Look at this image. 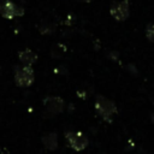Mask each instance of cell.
<instances>
[{
  "mask_svg": "<svg viewBox=\"0 0 154 154\" xmlns=\"http://www.w3.org/2000/svg\"><path fill=\"white\" fill-rule=\"evenodd\" d=\"M146 36H147V38L150 42L154 43V23L153 24H149L147 26V29H146Z\"/></svg>",
  "mask_w": 154,
  "mask_h": 154,
  "instance_id": "cell-10",
  "label": "cell"
},
{
  "mask_svg": "<svg viewBox=\"0 0 154 154\" xmlns=\"http://www.w3.org/2000/svg\"><path fill=\"white\" fill-rule=\"evenodd\" d=\"M109 13L118 22L126 20L130 16V2H129V0H122V1L113 2L111 8H109Z\"/></svg>",
  "mask_w": 154,
  "mask_h": 154,
  "instance_id": "cell-4",
  "label": "cell"
},
{
  "mask_svg": "<svg viewBox=\"0 0 154 154\" xmlns=\"http://www.w3.org/2000/svg\"><path fill=\"white\" fill-rule=\"evenodd\" d=\"M45 148L48 150H55L58 148V135L55 132H48L42 136L41 138Z\"/></svg>",
  "mask_w": 154,
  "mask_h": 154,
  "instance_id": "cell-8",
  "label": "cell"
},
{
  "mask_svg": "<svg viewBox=\"0 0 154 154\" xmlns=\"http://www.w3.org/2000/svg\"><path fill=\"white\" fill-rule=\"evenodd\" d=\"M65 53H66V47L64 45H61V43H55L51 48V55L54 59H61V58H64Z\"/></svg>",
  "mask_w": 154,
  "mask_h": 154,
  "instance_id": "cell-9",
  "label": "cell"
},
{
  "mask_svg": "<svg viewBox=\"0 0 154 154\" xmlns=\"http://www.w3.org/2000/svg\"><path fill=\"white\" fill-rule=\"evenodd\" d=\"M95 109L100 117H102L105 120H109L111 117L117 113V106L113 101L106 99L102 95H97L95 99Z\"/></svg>",
  "mask_w": 154,
  "mask_h": 154,
  "instance_id": "cell-1",
  "label": "cell"
},
{
  "mask_svg": "<svg viewBox=\"0 0 154 154\" xmlns=\"http://www.w3.org/2000/svg\"><path fill=\"white\" fill-rule=\"evenodd\" d=\"M43 105H45L46 111L53 116L61 113L64 111V107H65L64 100L59 96H47L43 100Z\"/></svg>",
  "mask_w": 154,
  "mask_h": 154,
  "instance_id": "cell-6",
  "label": "cell"
},
{
  "mask_svg": "<svg viewBox=\"0 0 154 154\" xmlns=\"http://www.w3.org/2000/svg\"><path fill=\"white\" fill-rule=\"evenodd\" d=\"M35 79L34 71L30 66H17L14 70V82L18 87L26 88L32 84Z\"/></svg>",
  "mask_w": 154,
  "mask_h": 154,
  "instance_id": "cell-2",
  "label": "cell"
},
{
  "mask_svg": "<svg viewBox=\"0 0 154 154\" xmlns=\"http://www.w3.org/2000/svg\"><path fill=\"white\" fill-rule=\"evenodd\" d=\"M18 57H19V60L25 65V66H31L34 63H36L37 60V55L36 53H34L31 49L29 48H25L23 51H20L18 53Z\"/></svg>",
  "mask_w": 154,
  "mask_h": 154,
  "instance_id": "cell-7",
  "label": "cell"
},
{
  "mask_svg": "<svg viewBox=\"0 0 154 154\" xmlns=\"http://www.w3.org/2000/svg\"><path fill=\"white\" fill-rule=\"evenodd\" d=\"M0 14L4 18L12 19L14 17H19L24 14V10L22 6L10 1V0H4L0 1Z\"/></svg>",
  "mask_w": 154,
  "mask_h": 154,
  "instance_id": "cell-5",
  "label": "cell"
},
{
  "mask_svg": "<svg viewBox=\"0 0 154 154\" xmlns=\"http://www.w3.org/2000/svg\"><path fill=\"white\" fill-rule=\"evenodd\" d=\"M152 122H153V123H154V113H153V114H152Z\"/></svg>",
  "mask_w": 154,
  "mask_h": 154,
  "instance_id": "cell-12",
  "label": "cell"
},
{
  "mask_svg": "<svg viewBox=\"0 0 154 154\" xmlns=\"http://www.w3.org/2000/svg\"><path fill=\"white\" fill-rule=\"evenodd\" d=\"M78 1H81V2H90L91 0H78Z\"/></svg>",
  "mask_w": 154,
  "mask_h": 154,
  "instance_id": "cell-11",
  "label": "cell"
},
{
  "mask_svg": "<svg viewBox=\"0 0 154 154\" xmlns=\"http://www.w3.org/2000/svg\"><path fill=\"white\" fill-rule=\"evenodd\" d=\"M65 138H66L69 146L76 152L84 150L89 143L88 137L81 131H67V132H65Z\"/></svg>",
  "mask_w": 154,
  "mask_h": 154,
  "instance_id": "cell-3",
  "label": "cell"
}]
</instances>
